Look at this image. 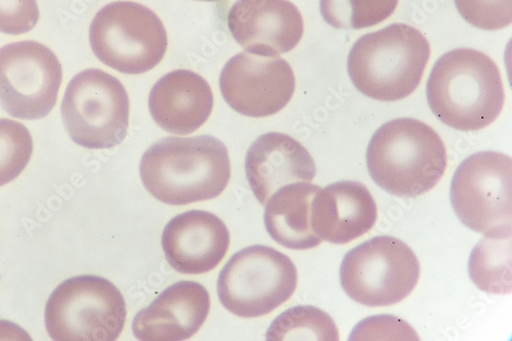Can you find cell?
Here are the masks:
<instances>
[{"label":"cell","instance_id":"1","mask_svg":"<svg viewBox=\"0 0 512 341\" xmlns=\"http://www.w3.org/2000/svg\"><path fill=\"white\" fill-rule=\"evenodd\" d=\"M140 175L160 202L187 205L219 197L230 182L231 162L227 147L215 137H167L144 153Z\"/></svg>","mask_w":512,"mask_h":341},{"label":"cell","instance_id":"2","mask_svg":"<svg viewBox=\"0 0 512 341\" xmlns=\"http://www.w3.org/2000/svg\"><path fill=\"white\" fill-rule=\"evenodd\" d=\"M426 98L442 123L460 132H477L499 117L505 93L500 70L490 57L457 49L435 64Z\"/></svg>","mask_w":512,"mask_h":341},{"label":"cell","instance_id":"3","mask_svg":"<svg viewBox=\"0 0 512 341\" xmlns=\"http://www.w3.org/2000/svg\"><path fill=\"white\" fill-rule=\"evenodd\" d=\"M447 151L429 124L397 118L379 127L367 149L372 180L384 191L414 198L434 189L445 174Z\"/></svg>","mask_w":512,"mask_h":341},{"label":"cell","instance_id":"4","mask_svg":"<svg viewBox=\"0 0 512 341\" xmlns=\"http://www.w3.org/2000/svg\"><path fill=\"white\" fill-rule=\"evenodd\" d=\"M430 57V42L418 29L395 23L356 41L348 58V72L366 97L395 102L418 88Z\"/></svg>","mask_w":512,"mask_h":341},{"label":"cell","instance_id":"5","mask_svg":"<svg viewBox=\"0 0 512 341\" xmlns=\"http://www.w3.org/2000/svg\"><path fill=\"white\" fill-rule=\"evenodd\" d=\"M126 304L109 280L92 275L61 283L46 306V328L56 341H114L125 325Z\"/></svg>","mask_w":512,"mask_h":341},{"label":"cell","instance_id":"6","mask_svg":"<svg viewBox=\"0 0 512 341\" xmlns=\"http://www.w3.org/2000/svg\"><path fill=\"white\" fill-rule=\"evenodd\" d=\"M71 140L87 149L120 145L130 125V99L123 84L100 69H87L68 84L61 106Z\"/></svg>","mask_w":512,"mask_h":341},{"label":"cell","instance_id":"7","mask_svg":"<svg viewBox=\"0 0 512 341\" xmlns=\"http://www.w3.org/2000/svg\"><path fill=\"white\" fill-rule=\"evenodd\" d=\"M339 276L341 286L356 303L389 307L401 303L414 290L420 265L405 242L377 236L346 254Z\"/></svg>","mask_w":512,"mask_h":341},{"label":"cell","instance_id":"8","mask_svg":"<svg viewBox=\"0 0 512 341\" xmlns=\"http://www.w3.org/2000/svg\"><path fill=\"white\" fill-rule=\"evenodd\" d=\"M297 270L286 254L254 245L233 255L218 280V294L225 309L241 318L270 314L294 293Z\"/></svg>","mask_w":512,"mask_h":341},{"label":"cell","instance_id":"9","mask_svg":"<svg viewBox=\"0 0 512 341\" xmlns=\"http://www.w3.org/2000/svg\"><path fill=\"white\" fill-rule=\"evenodd\" d=\"M90 42L103 64L130 75L154 69L168 46L159 17L133 2L111 3L101 9L91 24Z\"/></svg>","mask_w":512,"mask_h":341},{"label":"cell","instance_id":"10","mask_svg":"<svg viewBox=\"0 0 512 341\" xmlns=\"http://www.w3.org/2000/svg\"><path fill=\"white\" fill-rule=\"evenodd\" d=\"M512 161L500 152L467 157L456 169L450 200L459 221L487 234L511 226Z\"/></svg>","mask_w":512,"mask_h":341},{"label":"cell","instance_id":"11","mask_svg":"<svg viewBox=\"0 0 512 341\" xmlns=\"http://www.w3.org/2000/svg\"><path fill=\"white\" fill-rule=\"evenodd\" d=\"M63 70L39 42H14L0 49V105L11 116L39 120L56 106Z\"/></svg>","mask_w":512,"mask_h":341},{"label":"cell","instance_id":"12","mask_svg":"<svg viewBox=\"0 0 512 341\" xmlns=\"http://www.w3.org/2000/svg\"><path fill=\"white\" fill-rule=\"evenodd\" d=\"M220 87L234 111L248 117H268L280 112L292 99L295 76L282 58H263L245 52L226 64Z\"/></svg>","mask_w":512,"mask_h":341},{"label":"cell","instance_id":"13","mask_svg":"<svg viewBox=\"0 0 512 341\" xmlns=\"http://www.w3.org/2000/svg\"><path fill=\"white\" fill-rule=\"evenodd\" d=\"M228 26L246 53L269 58L295 49L305 30L301 12L288 0H238Z\"/></svg>","mask_w":512,"mask_h":341},{"label":"cell","instance_id":"14","mask_svg":"<svg viewBox=\"0 0 512 341\" xmlns=\"http://www.w3.org/2000/svg\"><path fill=\"white\" fill-rule=\"evenodd\" d=\"M161 244L170 267L184 275H199L222 263L230 246V232L213 213L190 210L165 226Z\"/></svg>","mask_w":512,"mask_h":341},{"label":"cell","instance_id":"15","mask_svg":"<svg viewBox=\"0 0 512 341\" xmlns=\"http://www.w3.org/2000/svg\"><path fill=\"white\" fill-rule=\"evenodd\" d=\"M245 172L255 198L266 205L278 189L313 181L317 167L300 142L285 134L269 133L256 139L248 149Z\"/></svg>","mask_w":512,"mask_h":341},{"label":"cell","instance_id":"16","mask_svg":"<svg viewBox=\"0 0 512 341\" xmlns=\"http://www.w3.org/2000/svg\"><path fill=\"white\" fill-rule=\"evenodd\" d=\"M209 311L207 289L194 281H180L135 316L133 332L142 341L187 340L202 327Z\"/></svg>","mask_w":512,"mask_h":341},{"label":"cell","instance_id":"17","mask_svg":"<svg viewBox=\"0 0 512 341\" xmlns=\"http://www.w3.org/2000/svg\"><path fill=\"white\" fill-rule=\"evenodd\" d=\"M377 221V205L359 182L341 181L320 189L312 204V227L332 244H347L368 233Z\"/></svg>","mask_w":512,"mask_h":341},{"label":"cell","instance_id":"18","mask_svg":"<svg viewBox=\"0 0 512 341\" xmlns=\"http://www.w3.org/2000/svg\"><path fill=\"white\" fill-rule=\"evenodd\" d=\"M213 108L208 82L190 70H175L162 76L149 97L152 118L167 133L186 136L200 129Z\"/></svg>","mask_w":512,"mask_h":341},{"label":"cell","instance_id":"19","mask_svg":"<svg viewBox=\"0 0 512 341\" xmlns=\"http://www.w3.org/2000/svg\"><path fill=\"white\" fill-rule=\"evenodd\" d=\"M320 187L298 182L278 189L266 203L264 221L271 238L292 250L317 247L322 239L312 227V204Z\"/></svg>","mask_w":512,"mask_h":341},{"label":"cell","instance_id":"20","mask_svg":"<svg viewBox=\"0 0 512 341\" xmlns=\"http://www.w3.org/2000/svg\"><path fill=\"white\" fill-rule=\"evenodd\" d=\"M468 273L482 291L511 292V226L485 234L469 258Z\"/></svg>","mask_w":512,"mask_h":341},{"label":"cell","instance_id":"21","mask_svg":"<svg viewBox=\"0 0 512 341\" xmlns=\"http://www.w3.org/2000/svg\"><path fill=\"white\" fill-rule=\"evenodd\" d=\"M266 339L338 341L339 332L334 320L326 312L313 306H297L274 320Z\"/></svg>","mask_w":512,"mask_h":341},{"label":"cell","instance_id":"22","mask_svg":"<svg viewBox=\"0 0 512 341\" xmlns=\"http://www.w3.org/2000/svg\"><path fill=\"white\" fill-rule=\"evenodd\" d=\"M399 0H320L324 21L336 29H364L389 19Z\"/></svg>","mask_w":512,"mask_h":341},{"label":"cell","instance_id":"23","mask_svg":"<svg viewBox=\"0 0 512 341\" xmlns=\"http://www.w3.org/2000/svg\"><path fill=\"white\" fill-rule=\"evenodd\" d=\"M32 153L33 140L27 127L15 120L0 118V187L23 173Z\"/></svg>","mask_w":512,"mask_h":341},{"label":"cell","instance_id":"24","mask_svg":"<svg viewBox=\"0 0 512 341\" xmlns=\"http://www.w3.org/2000/svg\"><path fill=\"white\" fill-rule=\"evenodd\" d=\"M460 16L482 30H499L512 22V0H454Z\"/></svg>","mask_w":512,"mask_h":341},{"label":"cell","instance_id":"25","mask_svg":"<svg viewBox=\"0 0 512 341\" xmlns=\"http://www.w3.org/2000/svg\"><path fill=\"white\" fill-rule=\"evenodd\" d=\"M349 340H419L405 321L389 315L369 317L356 325Z\"/></svg>","mask_w":512,"mask_h":341},{"label":"cell","instance_id":"26","mask_svg":"<svg viewBox=\"0 0 512 341\" xmlns=\"http://www.w3.org/2000/svg\"><path fill=\"white\" fill-rule=\"evenodd\" d=\"M38 20L36 0H0V32L25 34L36 26Z\"/></svg>","mask_w":512,"mask_h":341},{"label":"cell","instance_id":"27","mask_svg":"<svg viewBox=\"0 0 512 341\" xmlns=\"http://www.w3.org/2000/svg\"><path fill=\"white\" fill-rule=\"evenodd\" d=\"M199 2H219V0H199Z\"/></svg>","mask_w":512,"mask_h":341}]
</instances>
